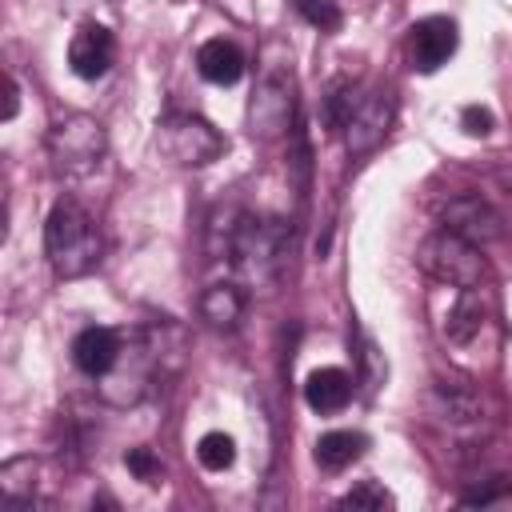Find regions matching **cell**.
Instances as JSON below:
<instances>
[{
	"label": "cell",
	"instance_id": "6da1fadb",
	"mask_svg": "<svg viewBox=\"0 0 512 512\" xmlns=\"http://www.w3.org/2000/svg\"><path fill=\"white\" fill-rule=\"evenodd\" d=\"M44 256L60 280L88 276L104 256V236L96 216L72 196H60L44 220Z\"/></svg>",
	"mask_w": 512,
	"mask_h": 512
},
{
	"label": "cell",
	"instance_id": "7a4b0ae2",
	"mask_svg": "<svg viewBox=\"0 0 512 512\" xmlns=\"http://www.w3.org/2000/svg\"><path fill=\"white\" fill-rule=\"evenodd\" d=\"M288 260V224L280 216H252L244 212L236 244H232V272L244 288H272Z\"/></svg>",
	"mask_w": 512,
	"mask_h": 512
},
{
	"label": "cell",
	"instance_id": "3957f363",
	"mask_svg": "<svg viewBox=\"0 0 512 512\" xmlns=\"http://www.w3.org/2000/svg\"><path fill=\"white\" fill-rule=\"evenodd\" d=\"M44 148H48V160H52V172L68 184L92 176L108 152V132L96 116L88 112H64L60 120H52L48 136H44Z\"/></svg>",
	"mask_w": 512,
	"mask_h": 512
},
{
	"label": "cell",
	"instance_id": "277c9868",
	"mask_svg": "<svg viewBox=\"0 0 512 512\" xmlns=\"http://www.w3.org/2000/svg\"><path fill=\"white\" fill-rule=\"evenodd\" d=\"M416 268L424 276H432L436 284H448V288H480L488 280L484 248H476L472 240H464L448 228H436L432 236L420 240Z\"/></svg>",
	"mask_w": 512,
	"mask_h": 512
},
{
	"label": "cell",
	"instance_id": "5b68a950",
	"mask_svg": "<svg viewBox=\"0 0 512 512\" xmlns=\"http://www.w3.org/2000/svg\"><path fill=\"white\" fill-rule=\"evenodd\" d=\"M296 128V80L292 60H268L248 100V132L256 140H276Z\"/></svg>",
	"mask_w": 512,
	"mask_h": 512
},
{
	"label": "cell",
	"instance_id": "8992f818",
	"mask_svg": "<svg viewBox=\"0 0 512 512\" xmlns=\"http://www.w3.org/2000/svg\"><path fill=\"white\" fill-rule=\"evenodd\" d=\"M156 148L176 168H208L224 156V136L212 120L196 112H168L156 124Z\"/></svg>",
	"mask_w": 512,
	"mask_h": 512
},
{
	"label": "cell",
	"instance_id": "52a82bcc",
	"mask_svg": "<svg viewBox=\"0 0 512 512\" xmlns=\"http://www.w3.org/2000/svg\"><path fill=\"white\" fill-rule=\"evenodd\" d=\"M396 120V92L388 84H372V88H356L352 104H348V116H344V148L352 160L368 156L372 148L384 144L388 128Z\"/></svg>",
	"mask_w": 512,
	"mask_h": 512
},
{
	"label": "cell",
	"instance_id": "ba28073f",
	"mask_svg": "<svg viewBox=\"0 0 512 512\" xmlns=\"http://www.w3.org/2000/svg\"><path fill=\"white\" fill-rule=\"evenodd\" d=\"M156 368H152V356L144 348V336L140 328L132 336H124V352L120 360L112 364V372H104L96 380V396L108 404V408H136L152 388H156Z\"/></svg>",
	"mask_w": 512,
	"mask_h": 512
},
{
	"label": "cell",
	"instance_id": "9c48e42d",
	"mask_svg": "<svg viewBox=\"0 0 512 512\" xmlns=\"http://www.w3.org/2000/svg\"><path fill=\"white\" fill-rule=\"evenodd\" d=\"M440 228L472 240L476 248H488L492 240L504 236V220L500 212L480 196V192H456L440 204Z\"/></svg>",
	"mask_w": 512,
	"mask_h": 512
},
{
	"label": "cell",
	"instance_id": "30bf717a",
	"mask_svg": "<svg viewBox=\"0 0 512 512\" xmlns=\"http://www.w3.org/2000/svg\"><path fill=\"white\" fill-rule=\"evenodd\" d=\"M428 416L452 432H476L484 424L480 392L464 380H436L428 388Z\"/></svg>",
	"mask_w": 512,
	"mask_h": 512
},
{
	"label": "cell",
	"instance_id": "8fae6325",
	"mask_svg": "<svg viewBox=\"0 0 512 512\" xmlns=\"http://www.w3.org/2000/svg\"><path fill=\"white\" fill-rule=\"evenodd\" d=\"M456 44H460L456 20H448V16H424V20H416L408 28V64L416 72H424V76L428 72H440L452 60Z\"/></svg>",
	"mask_w": 512,
	"mask_h": 512
},
{
	"label": "cell",
	"instance_id": "7c38bea8",
	"mask_svg": "<svg viewBox=\"0 0 512 512\" xmlns=\"http://www.w3.org/2000/svg\"><path fill=\"white\" fill-rule=\"evenodd\" d=\"M116 64V36L100 20H84L68 40V68L80 80H100Z\"/></svg>",
	"mask_w": 512,
	"mask_h": 512
},
{
	"label": "cell",
	"instance_id": "4fadbf2b",
	"mask_svg": "<svg viewBox=\"0 0 512 512\" xmlns=\"http://www.w3.org/2000/svg\"><path fill=\"white\" fill-rule=\"evenodd\" d=\"M140 336H144V348L152 356V368H156V380H172L180 376L184 368V356H188V332L172 320V316H152L140 324Z\"/></svg>",
	"mask_w": 512,
	"mask_h": 512
},
{
	"label": "cell",
	"instance_id": "5bb4252c",
	"mask_svg": "<svg viewBox=\"0 0 512 512\" xmlns=\"http://www.w3.org/2000/svg\"><path fill=\"white\" fill-rule=\"evenodd\" d=\"M124 336H128V332H120V328L88 324V328L72 340V364H76L84 376L100 380V376L112 372V364L120 360V352H124Z\"/></svg>",
	"mask_w": 512,
	"mask_h": 512
},
{
	"label": "cell",
	"instance_id": "9a60e30c",
	"mask_svg": "<svg viewBox=\"0 0 512 512\" xmlns=\"http://www.w3.org/2000/svg\"><path fill=\"white\" fill-rule=\"evenodd\" d=\"M196 312L212 332H236L244 312H248V292H244L240 280H216L200 292Z\"/></svg>",
	"mask_w": 512,
	"mask_h": 512
},
{
	"label": "cell",
	"instance_id": "2e32d148",
	"mask_svg": "<svg viewBox=\"0 0 512 512\" xmlns=\"http://www.w3.org/2000/svg\"><path fill=\"white\" fill-rule=\"evenodd\" d=\"M488 324V300H484V284L480 288H456V300L440 324L448 344H468L480 336V328Z\"/></svg>",
	"mask_w": 512,
	"mask_h": 512
},
{
	"label": "cell",
	"instance_id": "e0dca14e",
	"mask_svg": "<svg viewBox=\"0 0 512 512\" xmlns=\"http://www.w3.org/2000/svg\"><path fill=\"white\" fill-rule=\"evenodd\" d=\"M352 376L344 372V368H316V372H308V380H304V400H308V408L312 412H320V416H332V412H340L348 400H352Z\"/></svg>",
	"mask_w": 512,
	"mask_h": 512
},
{
	"label": "cell",
	"instance_id": "ac0fdd59",
	"mask_svg": "<svg viewBox=\"0 0 512 512\" xmlns=\"http://www.w3.org/2000/svg\"><path fill=\"white\" fill-rule=\"evenodd\" d=\"M196 68L208 84H236L244 76V52L236 48V40H224V36H212L200 44L196 52Z\"/></svg>",
	"mask_w": 512,
	"mask_h": 512
},
{
	"label": "cell",
	"instance_id": "d6986e66",
	"mask_svg": "<svg viewBox=\"0 0 512 512\" xmlns=\"http://www.w3.org/2000/svg\"><path fill=\"white\" fill-rule=\"evenodd\" d=\"M36 472H40V460L36 456H8L0 464V496L8 500V508H28L32 496H36Z\"/></svg>",
	"mask_w": 512,
	"mask_h": 512
},
{
	"label": "cell",
	"instance_id": "ffe728a7",
	"mask_svg": "<svg viewBox=\"0 0 512 512\" xmlns=\"http://www.w3.org/2000/svg\"><path fill=\"white\" fill-rule=\"evenodd\" d=\"M368 448V436L364 432H348V428H336V432H324L316 440V464L324 472H344L348 464H356Z\"/></svg>",
	"mask_w": 512,
	"mask_h": 512
},
{
	"label": "cell",
	"instance_id": "44dd1931",
	"mask_svg": "<svg viewBox=\"0 0 512 512\" xmlns=\"http://www.w3.org/2000/svg\"><path fill=\"white\" fill-rule=\"evenodd\" d=\"M240 220H244V208L240 204H216L212 208L208 228H204V252H208V260H232V244H236Z\"/></svg>",
	"mask_w": 512,
	"mask_h": 512
},
{
	"label": "cell",
	"instance_id": "7402d4cb",
	"mask_svg": "<svg viewBox=\"0 0 512 512\" xmlns=\"http://www.w3.org/2000/svg\"><path fill=\"white\" fill-rule=\"evenodd\" d=\"M196 460H200V468H208V472H224V468L236 464V440H232L228 432H204V436L196 440Z\"/></svg>",
	"mask_w": 512,
	"mask_h": 512
},
{
	"label": "cell",
	"instance_id": "603a6c76",
	"mask_svg": "<svg viewBox=\"0 0 512 512\" xmlns=\"http://www.w3.org/2000/svg\"><path fill=\"white\" fill-rule=\"evenodd\" d=\"M336 508H356V512H388L396 508V496L380 484V480H360L352 492H344L336 500Z\"/></svg>",
	"mask_w": 512,
	"mask_h": 512
},
{
	"label": "cell",
	"instance_id": "cb8c5ba5",
	"mask_svg": "<svg viewBox=\"0 0 512 512\" xmlns=\"http://www.w3.org/2000/svg\"><path fill=\"white\" fill-rule=\"evenodd\" d=\"M292 8H296V16H304L320 32H336L340 20H344L340 8H336V0H292Z\"/></svg>",
	"mask_w": 512,
	"mask_h": 512
},
{
	"label": "cell",
	"instance_id": "d4e9b609",
	"mask_svg": "<svg viewBox=\"0 0 512 512\" xmlns=\"http://www.w3.org/2000/svg\"><path fill=\"white\" fill-rule=\"evenodd\" d=\"M356 364H360V384L372 392L384 380V360L376 356V344L364 332H356Z\"/></svg>",
	"mask_w": 512,
	"mask_h": 512
},
{
	"label": "cell",
	"instance_id": "484cf974",
	"mask_svg": "<svg viewBox=\"0 0 512 512\" xmlns=\"http://www.w3.org/2000/svg\"><path fill=\"white\" fill-rule=\"evenodd\" d=\"M124 464H128V472H132L136 480H144V484H160V476H164V464L156 460L152 448H128Z\"/></svg>",
	"mask_w": 512,
	"mask_h": 512
},
{
	"label": "cell",
	"instance_id": "4316f807",
	"mask_svg": "<svg viewBox=\"0 0 512 512\" xmlns=\"http://www.w3.org/2000/svg\"><path fill=\"white\" fill-rule=\"evenodd\" d=\"M460 504L468 508H492V504H512V484H504V476L492 480V488H476L468 496H460Z\"/></svg>",
	"mask_w": 512,
	"mask_h": 512
},
{
	"label": "cell",
	"instance_id": "83f0119b",
	"mask_svg": "<svg viewBox=\"0 0 512 512\" xmlns=\"http://www.w3.org/2000/svg\"><path fill=\"white\" fill-rule=\"evenodd\" d=\"M460 128H464L468 136H488V132H492V112H488L484 104H468V108L460 112Z\"/></svg>",
	"mask_w": 512,
	"mask_h": 512
},
{
	"label": "cell",
	"instance_id": "f1b7e54d",
	"mask_svg": "<svg viewBox=\"0 0 512 512\" xmlns=\"http://www.w3.org/2000/svg\"><path fill=\"white\" fill-rule=\"evenodd\" d=\"M100 4H108V0H64V12L76 16V20H84V16H92Z\"/></svg>",
	"mask_w": 512,
	"mask_h": 512
},
{
	"label": "cell",
	"instance_id": "f546056e",
	"mask_svg": "<svg viewBox=\"0 0 512 512\" xmlns=\"http://www.w3.org/2000/svg\"><path fill=\"white\" fill-rule=\"evenodd\" d=\"M20 112V80L8 76V108H4V120H12Z\"/></svg>",
	"mask_w": 512,
	"mask_h": 512
},
{
	"label": "cell",
	"instance_id": "4dcf8cb0",
	"mask_svg": "<svg viewBox=\"0 0 512 512\" xmlns=\"http://www.w3.org/2000/svg\"><path fill=\"white\" fill-rule=\"evenodd\" d=\"M496 180L508 188V196H512V164H504V168H496Z\"/></svg>",
	"mask_w": 512,
	"mask_h": 512
}]
</instances>
